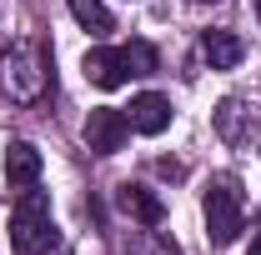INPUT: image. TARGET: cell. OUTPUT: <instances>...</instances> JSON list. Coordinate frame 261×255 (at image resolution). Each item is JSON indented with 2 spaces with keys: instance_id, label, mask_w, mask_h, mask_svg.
I'll return each instance as SVG.
<instances>
[{
  "instance_id": "6da1fadb",
  "label": "cell",
  "mask_w": 261,
  "mask_h": 255,
  "mask_svg": "<svg viewBox=\"0 0 261 255\" xmlns=\"http://www.w3.org/2000/svg\"><path fill=\"white\" fill-rule=\"evenodd\" d=\"M10 250L15 255H65V240L50 220V195L31 185L10 210Z\"/></svg>"
},
{
  "instance_id": "7a4b0ae2",
  "label": "cell",
  "mask_w": 261,
  "mask_h": 255,
  "mask_svg": "<svg viewBox=\"0 0 261 255\" xmlns=\"http://www.w3.org/2000/svg\"><path fill=\"white\" fill-rule=\"evenodd\" d=\"M201 215H206V240L221 250L246 230V195L236 175H211L206 195H201Z\"/></svg>"
},
{
  "instance_id": "3957f363",
  "label": "cell",
  "mask_w": 261,
  "mask_h": 255,
  "mask_svg": "<svg viewBox=\"0 0 261 255\" xmlns=\"http://www.w3.org/2000/svg\"><path fill=\"white\" fill-rule=\"evenodd\" d=\"M0 95L15 105H35L45 95V55L35 40H10L0 50Z\"/></svg>"
},
{
  "instance_id": "277c9868",
  "label": "cell",
  "mask_w": 261,
  "mask_h": 255,
  "mask_svg": "<svg viewBox=\"0 0 261 255\" xmlns=\"http://www.w3.org/2000/svg\"><path fill=\"white\" fill-rule=\"evenodd\" d=\"M216 135L226 140L231 150H246L251 140H256V130H261V105L256 100H246V95H226L221 105H216Z\"/></svg>"
},
{
  "instance_id": "5b68a950",
  "label": "cell",
  "mask_w": 261,
  "mask_h": 255,
  "mask_svg": "<svg viewBox=\"0 0 261 255\" xmlns=\"http://www.w3.org/2000/svg\"><path fill=\"white\" fill-rule=\"evenodd\" d=\"M126 135H130L126 110L100 105V110H91V115H86V145H91L96 155H116V150L126 145Z\"/></svg>"
},
{
  "instance_id": "8992f818",
  "label": "cell",
  "mask_w": 261,
  "mask_h": 255,
  "mask_svg": "<svg viewBox=\"0 0 261 255\" xmlns=\"http://www.w3.org/2000/svg\"><path fill=\"white\" fill-rule=\"evenodd\" d=\"M86 80L100 85V90H121L130 80V60H126V45L121 50H111V45H96V50H86Z\"/></svg>"
},
{
  "instance_id": "52a82bcc",
  "label": "cell",
  "mask_w": 261,
  "mask_h": 255,
  "mask_svg": "<svg viewBox=\"0 0 261 255\" xmlns=\"http://www.w3.org/2000/svg\"><path fill=\"white\" fill-rule=\"evenodd\" d=\"M171 115H176V110H171V100L156 95V90H146V95H136V100L126 105V120H130L136 135H161V130L171 125Z\"/></svg>"
},
{
  "instance_id": "ba28073f",
  "label": "cell",
  "mask_w": 261,
  "mask_h": 255,
  "mask_svg": "<svg viewBox=\"0 0 261 255\" xmlns=\"http://www.w3.org/2000/svg\"><path fill=\"white\" fill-rule=\"evenodd\" d=\"M5 180H10V190L40 185V150H35L31 140H10L5 145Z\"/></svg>"
},
{
  "instance_id": "9c48e42d",
  "label": "cell",
  "mask_w": 261,
  "mask_h": 255,
  "mask_svg": "<svg viewBox=\"0 0 261 255\" xmlns=\"http://www.w3.org/2000/svg\"><path fill=\"white\" fill-rule=\"evenodd\" d=\"M116 200H121V210H126L130 220H141L146 230H156V225L166 220V205H161V195L151 190V185H130V180H126Z\"/></svg>"
},
{
  "instance_id": "30bf717a",
  "label": "cell",
  "mask_w": 261,
  "mask_h": 255,
  "mask_svg": "<svg viewBox=\"0 0 261 255\" xmlns=\"http://www.w3.org/2000/svg\"><path fill=\"white\" fill-rule=\"evenodd\" d=\"M201 55H206L211 70H236L241 55H246V45H241L236 30H206V35H201Z\"/></svg>"
},
{
  "instance_id": "8fae6325",
  "label": "cell",
  "mask_w": 261,
  "mask_h": 255,
  "mask_svg": "<svg viewBox=\"0 0 261 255\" xmlns=\"http://www.w3.org/2000/svg\"><path fill=\"white\" fill-rule=\"evenodd\" d=\"M70 15H75L91 35H111L116 30V20H111V10H106L100 0H70Z\"/></svg>"
},
{
  "instance_id": "7c38bea8",
  "label": "cell",
  "mask_w": 261,
  "mask_h": 255,
  "mask_svg": "<svg viewBox=\"0 0 261 255\" xmlns=\"http://www.w3.org/2000/svg\"><path fill=\"white\" fill-rule=\"evenodd\" d=\"M126 60H130V75H156V45L130 40V45H126Z\"/></svg>"
},
{
  "instance_id": "4fadbf2b",
  "label": "cell",
  "mask_w": 261,
  "mask_h": 255,
  "mask_svg": "<svg viewBox=\"0 0 261 255\" xmlns=\"http://www.w3.org/2000/svg\"><path fill=\"white\" fill-rule=\"evenodd\" d=\"M246 255H261V235H256V240H251V250H246Z\"/></svg>"
},
{
  "instance_id": "5bb4252c",
  "label": "cell",
  "mask_w": 261,
  "mask_h": 255,
  "mask_svg": "<svg viewBox=\"0 0 261 255\" xmlns=\"http://www.w3.org/2000/svg\"><path fill=\"white\" fill-rule=\"evenodd\" d=\"M256 15H261V0H256Z\"/></svg>"
},
{
  "instance_id": "9a60e30c",
  "label": "cell",
  "mask_w": 261,
  "mask_h": 255,
  "mask_svg": "<svg viewBox=\"0 0 261 255\" xmlns=\"http://www.w3.org/2000/svg\"><path fill=\"white\" fill-rule=\"evenodd\" d=\"M206 5H216V0H206Z\"/></svg>"
}]
</instances>
